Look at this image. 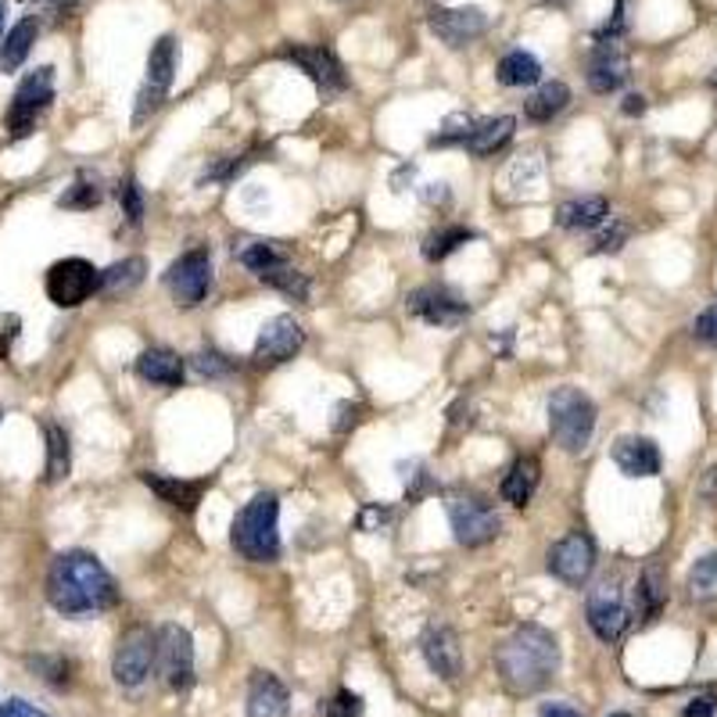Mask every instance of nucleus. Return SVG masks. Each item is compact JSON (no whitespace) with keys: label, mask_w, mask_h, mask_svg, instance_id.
Here are the masks:
<instances>
[{"label":"nucleus","mask_w":717,"mask_h":717,"mask_svg":"<svg viewBox=\"0 0 717 717\" xmlns=\"http://www.w3.org/2000/svg\"><path fill=\"white\" fill-rule=\"evenodd\" d=\"M47 599L57 613L83 617V613H100L115 607L119 588H115V578L97 556L72 549L54 556V564L47 570Z\"/></svg>","instance_id":"nucleus-1"},{"label":"nucleus","mask_w":717,"mask_h":717,"mask_svg":"<svg viewBox=\"0 0 717 717\" xmlns=\"http://www.w3.org/2000/svg\"><path fill=\"white\" fill-rule=\"evenodd\" d=\"M495 667L502 685L516 696H531L553 682L559 667V645L553 631L538 624L516 628L513 635L495 650Z\"/></svg>","instance_id":"nucleus-2"},{"label":"nucleus","mask_w":717,"mask_h":717,"mask_svg":"<svg viewBox=\"0 0 717 717\" xmlns=\"http://www.w3.org/2000/svg\"><path fill=\"white\" fill-rule=\"evenodd\" d=\"M280 502L277 495H255L248 506L234 516L229 545L252 564H272L280 556Z\"/></svg>","instance_id":"nucleus-3"},{"label":"nucleus","mask_w":717,"mask_h":717,"mask_svg":"<svg viewBox=\"0 0 717 717\" xmlns=\"http://www.w3.org/2000/svg\"><path fill=\"white\" fill-rule=\"evenodd\" d=\"M596 430V406L581 387H556L549 398V435L564 452H585Z\"/></svg>","instance_id":"nucleus-4"},{"label":"nucleus","mask_w":717,"mask_h":717,"mask_svg":"<svg viewBox=\"0 0 717 717\" xmlns=\"http://www.w3.org/2000/svg\"><path fill=\"white\" fill-rule=\"evenodd\" d=\"M54 100V68L51 65H40L36 72H29V76L19 83V90L11 97V108H8V133L14 140H22L33 133V126L47 105Z\"/></svg>","instance_id":"nucleus-5"},{"label":"nucleus","mask_w":717,"mask_h":717,"mask_svg":"<svg viewBox=\"0 0 717 717\" xmlns=\"http://www.w3.org/2000/svg\"><path fill=\"white\" fill-rule=\"evenodd\" d=\"M100 291V269L86 258H62L47 269V298L57 309H76Z\"/></svg>","instance_id":"nucleus-6"},{"label":"nucleus","mask_w":717,"mask_h":717,"mask_svg":"<svg viewBox=\"0 0 717 717\" xmlns=\"http://www.w3.org/2000/svg\"><path fill=\"white\" fill-rule=\"evenodd\" d=\"M154 664H158V674H162L169 688H176V693L191 688V682H194V642H191V631L180 628V624H162V628H158Z\"/></svg>","instance_id":"nucleus-7"},{"label":"nucleus","mask_w":717,"mask_h":717,"mask_svg":"<svg viewBox=\"0 0 717 717\" xmlns=\"http://www.w3.org/2000/svg\"><path fill=\"white\" fill-rule=\"evenodd\" d=\"M154 650H158V631L151 628H129L126 635L115 645V660H111V674L115 682L126 688H137L148 682V674L154 667Z\"/></svg>","instance_id":"nucleus-8"},{"label":"nucleus","mask_w":717,"mask_h":717,"mask_svg":"<svg viewBox=\"0 0 717 717\" xmlns=\"http://www.w3.org/2000/svg\"><path fill=\"white\" fill-rule=\"evenodd\" d=\"M449 524L459 545L478 549L499 535V513L478 495H452L449 499Z\"/></svg>","instance_id":"nucleus-9"},{"label":"nucleus","mask_w":717,"mask_h":717,"mask_svg":"<svg viewBox=\"0 0 717 717\" xmlns=\"http://www.w3.org/2000/svg\"><path fill=\"white\" fill-rule=\"evenodd\" d=\"M165 283H169L172 298H176V306H183V309L201 306L205 295H208V287H212V255H208V248L183 252L176 263L169 266Z\"/></svg>","instance_id":"nucleus-10"},{"label":"nucleus","mask_w":717,"mask_h":717,"mask_svg":"<svg viewBox=\"0 0 717 717\" xmlns=\"http://www.w3.org/2000/svg\"><path fill=\"white\" fill-rule=\"evenodd\" d=\"M585 617L588 628L596 631V639L602 642H617L631 624V610L621 596V585L617 581H599L585 599Z\"/></svg>","instance_id":"nucleus-11"},{"label":"nucleus","mask_w":717,"mask_h":717,"mask_svg":"<svg viewBox=\"0 0 717 717\" xmlns=\"http://www.w3.org/2000/svg\"><path fill=\"white\" fill-rule=\"evenodd\" d=\"M406 309L416 315V320H424L427 327H438V330H452L470 315L467 301L459 298L452 287H441V283L416 287V291L406 298Z\"/></svg>","instance_id":"nucleus-12"},{"label":"nucleus","mask_w":717,"mask_h":717,"mask_svg":"<svg viewBox=\"0 0 717 717\" xmlns=\"http://www.w3.org/2000/svg\"><path fill=\"white\" fill-rule=\"evenodd\" d=\"M596 570V542L585 531H570L549 549V574L567 585H585Z\"/></svg>","instance_id":"nucleus-13"},{"label":"nucleus","mask_w":717,"mask_h":717,"mask_svg":"<svg viewBox=\"0 0 717 717\" xmlns=\"http://www.w3.org/2000/svg\"><path fill=\"white\" fill-rule=\"evenodd\" d=\"M172 79H176V36H162L148 54V83L137 97V115L133 119L143 122L148 111H154L165 100Z\"/></svg>","instance_id":"nucleus-14"},{"label":"nucleus","mask_w":717,"mask_h":717,"mask_svg":"<svg viewBox=\"0 0 717 717\" xmlns=\"http://www.w3.org/2000/svg\"><path fill=\"white\" fill-rule=\"evenodd\" d=\"M301 344H306V330H301L295 315H272L255 338V358L263 366H277L295 358L301 352Z\"/></svg>","instance_id":"nucleus-15"},{"label":"nucleus","mask_w":717,"mask_h":717,"mask_svg":"<svg viewBox=\"0 0 717 717\" xmlns=\"http://www.w3.org/2000/svg\"><path fill=\"white\" fill-rule=\"evenodd\" d=\"M430 33H435L445 47H467V43L481 40L488 33V14L481 8H438L430 14Z\"/></svg>","instance_id":"nucleus-16"},{"label":"nucleus","mask_w":717,"mask_h":717,"mask_svg":"<svg viewBox=\"0 0 717 717\" xmlns=\"http://www.w3.org/2000/svg\"><path fill=\"white\" fill-rule=\"evenodd\" d=\"M283 57L291 65H298L306 76L320 86L323 94H338L349 86V79H344V68L338 62V54L334 51H327V47H312V43H298V47H287Z\"/></svg>","instance_id":"nucleus-17"},{"label":"nucleus","mask_w":717,"mask_h":717,"mask_svg":"<svg viewBox=\"0 0 717 717\" xmlns=\"http://www.w3.org/2000/svg\"><path fill=\"white\" fill-rule=\"evenodd\" d=\"M628 54L621 51V43L617 40H599L592 54H588V90L592 94H613L621 90L624 79H628Z\"/></svg>","instance_id":"nucleus-18"},{"label":"nucleus","mask_w":717,"mask_h":717,"mask_svg":"<svg viewBox=\"0 0 717 717\" xmlns=\"http://www.w3.org/2000/svg\"><path fill=\"white\" fill-rule=\"evenodd\" d=\"M427 667L438 674L445 682H456L459 671H463V650H459V639L449 624H430L427 635L420 642Z\"/></svg>","instance_id":"nucleus-19"},{"label":"nucleus","mask_w":717,"mask_h":717,"mask_svg":"<svg viewBox=\"0 0 717 717\" xmlns=\"http://www.w3.org/2000/svg\"><path fill=\"white\" fill-rule=\"evenodd\" d=\"M613 463L624 478H656L660 467H664V456H660L656 441L653 438H642V435H628V438H617L613 445Z\"/></svg>","instance_id":"nucleus-20"},{"label":"nucleus","mask_w":717,"mask_h":717,"mask_svg":"<svg viewBox=\"0 0 717 717\" xmlns=\"http://www.w3.org/2000/svg\"><path fill=\"white\" fill-rule=\"evenodd\" d=\"M287 696L283 682L269 671H255L248 685V717H287Z\"/></svg>","instance_id":"nucleus-21"},{"label":"nucleus","mask_w":717,"mask_h":717,"mask_svg":"<svg viewBox=\"0 0 717 717\" xmlns=\"http://www.w3.org/2000/svg\"><path fill=\"white\" fill-rule=\"evenodd\" d=\"M140 481L162 502H169V506H176L183 513H191L201 502V492H205V481H176V478H162V473H151V470H143Z\"/></svg>","instance_id":"nucleus-22"},{"label":"nucleus","mask_w":717,"mask_h":717,"mask_svg":"<svg viewBox=\"0 0 717 717\" xmlns=\"http://www.w3.org/2000/svg\"><path fill=\"white\" fill-rule=\"evenodd\" d=\"M137 373L148 384H158V387H180L183 384V358L169 349H148L140 352L137 358Z\"/></svg>","instance_id":"nucleus-23"},{"label":"nucleus","mask_w":717,"mask_h":717,"mask_svg":"<svg viewBox=\"0 0 717 717\" xmlns=\"http://www.w3.org/2000/svg\"><path fill=\"white\" fill-rule=\"evenodd\" d=\"M542 481V463L535 456H521L516 463L510 467V473L502 478V499L510 502V506H527L531 495H535V488Z\"/></svg>","instance_id":"nucleus-24"},{"label":"nucleus","mask_w":717,"mask_h":717,"mask_svg":"<svg viewBox=\"0 0 717 717\" xmlns=\"http://www.w3.org/2000/svg\"><path fill=\"white\" fill-rule=\"evenodd\" d=\"M610 220V205H607V197H578V201H564L556 212V223L564 226V229H596Z\"/></svg>","instance_id":"nucleus-25"},{"label":"nucleus","mask_w":717,"mask_h":717,"mask_svg":"<svg viewBox=\"0 0 717 717\" xmlns=\"http://www.w3.org/2000/svg\"><path fill=\"white\" fill-rule=\"evenodd\" d=\"M667 602V574L660 564H650L639 574V585H635V610L642 621H656L660 610Z\"/></svg>","instance_id":"nucleus-26"},{"label":"nucleus","mask_w":717,"mask_h":717,"mask_svg":"<svg viewBox=\"0 0 717 717\" xmlns=\"http://www.w3.org/2000/svg\"><path fill=\"white\" fill-rule=\"evenodd\" d=\"M513 129H516V119L513 115H499V119H484L473 126V133L467 137L463 148L470 154H478V158H488V154H495L499 148H506V140L513 137Z\"/></svg>","instance_id":"nucleus-27"},{"label":"nucleus","mask_w":717,"mask_h":717,"mask_svg":"<svg viewBox=\"0 0 717 717\" xmlns=\"http://www.w3.org/2000/svg\"><path fill=\"white\" fill-rule=\"evenodd\" d=\"M36 33H40V22L29 14V19H22L4 40H0V72H14L25 62L29 51H33V43H36Z\"/></svg>","instance_id":"nucleus-28"},{"label":"nucleus","mask_w":717,"mask_h":717,"mask_svg":"<svg viewBox=\"0 0 717 717\" xmlns=\"http://www.w3.org/2000/svg\"><path fill=\"white\" fill-rule=\"evenodd\" d=\"M567 105H570V86L559 83V79H553V83H542L538 90L524 100V111H527V119L549 122V119H556V115L564 111Z\"/></svg>","instance_id":"nucleus-29"},{"label":"nucleus","mask_w":717,"mask_h":717,"mask_svg":"<svg viewBox=\"0 0 717 717\" xmlns=\"http://www.w3.org/2000/svg\"><path fill=\"white\" fill-rule=\"evenodd\" d=\"M143 272H148V263H143L140 255L122 258V263H115V266H108L105 272H100V295H108V298L129 295L133 287L143 283Z\"/></svg>","instance_id":"nucleus-30"},{"label":"nucleus","mask_w":717,"mask_h":717,"mask_svg":"<svg viewBox=\"0 0 717 717\" xmlns=\"http://www.w3.org/2000/svg\"><path fill=\"white\" fill-rule=\"evenodd\" d=\"M495 76L502 86H531V83H538L542 79V62L531 51H510V54H502V62L495 68Z\"/></svg>","instance_id":"nucleus-31"},{"label":"nucleus","mask_w":717,"mask_h":717,"mask_svg":"<svg viewBox=\"0 0 717 717\" xmlns=\"http://www.w3.org/2000/svg\"><path fill=\"white\" fill-rule=\"evenodd\" d=\"M688 599L693 602H714L717 599V553L699 556L693 570H688Z\"/></svg>","instance_id":"nucleus-32"},{"label":"nucleus","mask_w":717,"mask_h":717,"mask_svg":"<svg viewBox=\"0 0 717 717\" xmlns=\"http://www.w3.org/2000/svg\"><path fill=\"white\" fill-rule=\"evenodd\" d=\"M237 258H240V266H248L252 272H258V277L287 266V252L280 248L277 240H252L248 248L237 252Z\"/></svg>","instance_id":"nucleus-33"},{"label":"nucleus","mask_w":717,"mask_h":717,"mask_svg":"<svg viewBox=\"0 0 717 717\" xmlns=\"http://www.w3.org/2000/svg\"><path fill=\"white\" fill-rule=\"evenodd\" d=\"M467 240H473V229H467V226L435 229V234L424 240V258H427V263H441V258H449L456 248H463Z\"/></svg>","instance_id":"nucleus-34"},{"label":"nucleus","mask_w":717,"mask_h":717,"mask_svg":"<svg viewBox=\"0 0 717 717\" xmlns=\"http://www.w3.org/2000/svg\"><path fill=\"white\" fill-rule=\"evenodd\" d=\"M72 470V452H68V435L57 424H47V481L57 484L65 481Z\"/></svg>","instance_id":"nucleus-35"},{"label":"nucleus","mask_w":717,"mask_h":717,"mask_svg":"<svg viewBox=\"0 0 717 717\" xmlns=\"http://www.w3.org/2000/svg\"><path fill=\"white\" fill-rule=\"evenodd\" d=\"M258 280L269 283V287H277V291H283V295H291L295 301H306L309 298V277H306V272L291 269V263L280 266V269H272V272H263Z\"/></svg>","instance_id":"nucleus-36"},{"label":"nucleus","mask_w":717,"mask_h":717,"mask_svg":"<svg viewBox=\"0 0 717 717\" xmlns=\"http://www.w3.org/2000/svg\"><path fill=\"white\" fill-rule=\"evenodd\" d=\"M473 126H478V122H473L467 111H456V115H449V119L441 122L438 133L430 137V148H456V143H459V148H463L467 137L473 133Z\"/></svg>","instance_id":"nucleus-37"},{"label":"nucleus","mask_w":717,"mask_h":717,"mask_svg":"<svg viewBox=\"0 0 717 717\" xmlns=\"http://www.w3.org/2000/svg\"><path fill=\"white\" fill-rule=\"evenodd\" d=\"M97 201H100V186L94 180H76L62 194V201H57V205H62V208H94Z\"/></svg>","instance_id":"nucleus-38"},{"label":"nucleus","mask_w":717,"mask_h":717,"mask_svg":"<svg viewBox=\"0 0 717 717\" xmlns=\"http://www.w3.org/2000/svg\"><path fill=\"white\" fill-rule=\"evenodd\" d=\"M119 201H122V212L129 223H140L143 220V191L133 176H126L122 186H119Z\"/></svg>","instance_id":"nucleus-39"},{"label":"nucleus","mask_w":717,"mask_h":717,"mask_svg":"<svg viewBox=\"0 0 717 717\" xmlns=\"http://www.w3.org/2000/svg\"><path fill=\"white\" fill-rule=\"evenodd\" d=\"M628 234H631V226H628V223H613V226H607V229H602V234L596 237L592 252H596V255L621 252V248H624V240H628Z\"/></svg>","instance_id":"nucleus-40"},{"label":"nucleus","mask_w":717,"mask_h":717,"mask_svg":"<svg viewBox=\"0 0 717 717\" xmlns=\"http://www.w3.org/2000/svg\"><path fill=\"white\" fill-rule=\"evenodd\" d=\"M693 334H696L699 344H707V349H717V306L703 309V312L696 315Z\"/></svg>","instance_id":"nucleus-41"},{"label":"nucleus","mask_w":717,"mask_h":717,"mask_svg":"<svg viewBox=\"0 0 717 717\" xmlns=\"http://www.w3.org/2000/svg\"><path fill=\"white\" fill-rule=\"evenodd\" d=\"M358 714H363V696L349 693V688H341L334 703H327V717H358Z\"/></svg>","instance_id":"nucleus-42"},{"label":"nucleus","mask_w":717,"mask_h":717,"mask_svg":"<svg viewBox=\"0 0 717 717\" xmlns=\"http://www.w3.org/2000/svg\"><path fill=\"white\" fill-rule=\"evenodd\" d=\"M194 366H197V373L201 377H223V373L229 370V363H223V355L220 352H197L194 355Z\"/></svg>","instance_id":"nucleus-43"},{"label":"nucleus","mask_w":717,"mask_h":717,"mask_svg":"<svg viewBox=\"0 0 717 717\" xmlns=\"http://www.w3.org/2000/svg\"><path fill=\"white\" fill-rule=\"evenodd\" d=\"M717 714V696L714 693H703V696H693L685 703L682 717H714Z\"/></svg>","instance_id":"nucleus-44"},{"label":"nucleus","mask_w":717,"mask_h":717,"mask_svg":"<svg viewBox=\"0 0 717 717\" xmlns=\"http://www.w3.org/2000/svg\"><path fill=\"white\" fill-rule=\"evenodd\" d=\"M33 667H47V671H51L47 682H54V685H65V682H68V674H65L68 664H65V660H43V656H40V660H33Z\"/></svg>","instance_id":"nucleus-45"},{"label":"nucleus","mask_w":717,"mask_h":717,"mask_svg":"<svg viewBox=\"0 0 717 717\" xmlns=\"http://www.w3.org/2000/svg\"><path fill=\"white\" fill-rule=\"evenodd\" d=\"M358 413H363V409H358L355 402H341V406H338L334 430H349V427H355V424H358Z\"/></svg>","instance_id":"nucleus-46"},{"label":"nucleus","mask_w":717,"mask_h":717,"mask_svg":"<svg viewBox=\"0 0 717 717\" xmlns=\"http://www.w3.org/2000/svg\"><path fill=\"white\" fill-rule=\"evenodd\" d=\"M0 717H40V714L29 707L25 699H8L4 707H0Z\"/></svg>","instance_id":"nucleus-47"},{"label":"nucleus","mask_w":717,"mask_h":717,"mask_svg":"<svg viewBox=\"0 0 717 717\" xmlns=\"http://www.w3.org/2000/svg\"><path fill=\"white\" fill-rule=\"evenodd\" d=\"M699 495L703 499H717V467H710L707 473H703V481H699Z\"/></svg>","instance_id":"nucleus-48"},{"label":"nucleus","mask_w":717,"mask_h":717,"mask_svg":"<svg viewBox=\"0 0 717 717\" xmlns=\"http://www.w3.org/2000/svg\"><path fill=\"white\" fill-rule=\"evenodd\" d=\"M424 201H430V205H445V201H449V186L445 183H427V191H424Z\"/></svg>","instance_id":"nucleus-49"},{"label":"nucleus","mask_w":717,"mask_h":717,"mask_svg":"<svg viewBox=\"0 0 717 717\" xmlns=\"http://www.w3.org/2000/svg\"><path fill=\"white\" fill-rule=\"evenodd\" d=\"M542 717H581V714L574 710V707H567V703H545Z\"/></svg>","instance_id":"nucleus-50"},{"label":"nucleus","mask_w":717,"mask_h":717,"mask_svg":"<svg viewBox=\"0 0 717 717\" xmlns=\"http://www.w3.org/2000/svg\"><path fill=\"white\" fill-rule=\"evenodd\" d=\"M645 111V97L642 94H628L624 97V115H642Z\"/></svg>","instance_id":"nucleus-51"},{"label":"nucleus","mask_w":717,"mask_h":717,"mask_svg":"<svg viewBox=\"0 0 717 717\" xmlns=\"http://www.w3.org/2000/svg\"><path fill=\"white\" fill-rule=\"evenodd\" d=\"M387 521V510H366L363 513V527L373 531V524H384Z\"/></svg>","instance_id":"nucleus-52"},{"label":"nucleus","mask_w":717,"mask_h":717,"mask_svg":"<svg viewBox=\"0 0 717 717\" xmlns=\"http://www.w3.org/2000/svg\"><path fill=\"white\" fill-rule=\"evenodd\" d=\"M72 8H76V0H54V11L57 14H68Z\"/></svg>","instance_id":"nucleus-53"},{"label":"nucleus","mask_w":717,"mask_h":717,"mask_svg":"<svg viewBox=\"0 0 717 717\" xmlns=\"http://www.w3.org/2000/svg\"><path fill=\"white\" fill-rule=\"evenodd\" d=\"M4 14H8V0H0V29H4Z\"/></svg>","instance_id":"nucleus-54"},{"label":"nucleus","mask_w":717,"mask_h":717,"mask_svg":"<svg viewBox=\"0 0 717 717\" xmlns=\"http://www.w3.org/2000/svg\"><path fill=\"white\" fill-rule=\"evenodd\" d=\"M710 83H714V86H717V72H714V76H710Z\"/></svg>","instance_id":"nucleus-55"},{"label":"nucleus","mask_w":717,"mask_h":717,"mask_svg":"<svg viewBox=\"0 0 717 717\" xmlns=\"http://www.w3.org/2000/svg\"><path fill=\"white\" fill-rule=\"evenodd\" d=\"M610 717H631V714H610Z\"/></svg>","instance_id":"nucleus-56"},{"label":"nucleus","mask_w":717,"mask_h":717,"mask_svg":"<svg viewBox=\"0 0 717 717\" xmlns=\"http://www.w3.org/2000/svg\"><path fill=\"white\" fill-rule=\"evenodd\" d=\"M0 416H4V409H0Z\"/></svg>","instance_id":"nucleus-57"}]
</instances>
